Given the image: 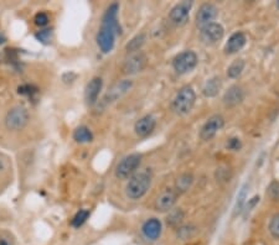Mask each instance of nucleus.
Wrapping results in <instances>:
<instances>
[{
    "mask_svg": "<svg viewBox=\"0 0 279 245\" xmlns=\"http://www.w3.org/2000/svg\"><path fill=\"white\" fill-rule=\"evenodd\" d=\"M269 232L275 239H279V213L273 215L269 222Z\"/></svg>",
    "mask_w": 279,
    "mask_h": 245,
    "instance_id": "nucleus-29",
    "label": "nucleus"
},
{
    "mask_svg": "<svg viewBox=\"0 0 279 245\" xmlns=\"http://www.w3.org/2000/svg\"><path fill=\"white\" fill-rule=\"evenodd\" d=\"M146 63H148V57L143 51L129 53L123 61L122 71L123 73L128 74V76L137 74L144 70Z\"/></svg>",
    "mask_w": 279,
    "mask_h": 245,
    "instance_id": "nucleus-6",
    "label": "nucleus"
},
{
    "mask_svg": "<svg viewBox=\"0 0 279 245\" xmlns=\"http://www.w3.org/2000/svg\"><path fill=\"white\" fill-rule=\"evenodd\" d=\"M267 193H268L270 200L279 201V182L278 181H273V182L269 184L268 191H267Z\"/></svg>",
    "mask_w": 279,
    "mask_h": 245,
    "instance_id": "nucleus-31",
    "label": "nucleus"
},
{
    "mask_svg": "<svg viewBox=\"0 0 279 245\" xmlns=\"http://www.w3.org/2000/svg\"><path fill=\"white\" fill-rule=\"evenodd\" d=\"M196 102V93L191 87H183L172 100V111L177 115H186L194 108Z\"/></svg>",
    "mask_w": 279,
    "mask_h": 245,
    "instance_id": "nucleus-3",
    "label": "nucleus"
},
{
    "mask_svg": "<svg viewBox=\"0 0 279 245\" xmlns=\"http://www.w3.org/2000/svg\"><path fill=\"white\" fill-rule=\"evenodd\" d=\"M200 39L205 45H215L218 41L223 39L225 35V30H223L222 25L217 24V22H212V24L207 25V26L200 29Z\"/></svg>",
    "mask_w": 279,
    "mask_h": 245,
    "instance_id": "nucleus-10",
    "label": "nucleus"
},
{
    "mask_svg": "<svg viewBox=\"0 0 279 245\" xmlns=\"http://www.w3.org/2000/svg\"><path fill=\"white\" fill-rule=\"evenodd\" d=\"M244 99V91L240 86H232L223 96V103L227 106H236Z\"/></svg>",
    "mask_w": 279,
    "mask_h": 245,
    "instance_id": "nucleus-18",
    "label": "nucleus"
},
{
    "mask_svg": "<svg viewBox=\"0 0 279 245\" xmlns=\"http://www.w3.org/2000/svg\"><path fill=\"white\" fill-rule=\"evenodd\" d=\"M145 39H146L145 34H139V35L134 36L125 46L126 52L133 53V52H138V51H140L142 46L145 44Z\"/></svg>",
    "mask_w": 279,
    "mask_h": 245,
    "instance_id": "nucleus-23",
    "label": "nucleus"
},
{
    "mask_svg": "<svg viewBox=\"0 0 279 245\" xmlns=\"http://www.w3.org/2000/svg\"><path fill=\"white\" fill-rule=\"evenodd\" d=\"M155 126H157V120L151 115H145V117L140 118L134 125L135 134L139 138H146L154 131Z\"/></svg>",
    "mask_w": 279,
    "mask_h": 245,
    "instance_id": "nucleus-15",
    "label": "nucleus"
},
{
    "mask_svg": "<svg viewBox=\"0 0 279 245\" xmlns=\"http://www.w3.org/2000/svg\"><path fill=\"white\" fill-rule=\"evenodd\" d=\"M192 183H194V176L192 174H190V172H185V174H181L179 177L176 178V181H175V186L174 189L180 195H183V193L188 192L190 188H191Z\"/></svg>",
    "mask_w": 279,
    "mask_h": 245,
    "instance_id": "nucleus-19",
    "label": "nucleus"
},
{
    "mask_svg": "<svg viewBox=\"0 0 279 245\" xmlns=\"http://www.w3.org/2000/svg\"><path fill=\"white\" fill-rule=\"evenodd\" d=\"M143 235L149 240H157L162 234V222L157 218H150L143 224Z\"/></svg>",
    "mask_w": 279,
    "mask_h": 245,
    "instance_id": "nucleus-17",
    "label": "nucleus"
},
{
    "mask_svg": "<svg viewBox=\"0 0 279 245\" xmlns=\"http://www.w3.org/2000/svg\"><path fill=\"white\" fill-rule=\"evenodd\" d=\"M184 218H185V213H184L183 209L181 208L172 209L169 212V215L166 217V224H168L169 227L177 229V228L181 227V223L184 222Z\"/></svg>",
    "mask_w": 279,
    "mask_h": 245,
    "instance_id": "nucleus-22",
    "label": "nucleus"
},
{
    "mask_svg": "<svg viewBox=\"0 0 279 245\" xmlns=\"http://www.w3.org/2000/svg\"><path fill=\"white\" fill-rule=\"evenodd\" d=\"M142 162V155L140 154H131L123 157L116 166V177L119 180H126L131 178L135 174L138 167Z\"/></svg>",
    "mask_w": 279,
    "mask_h": 245,
    "instance_id": "nucleus-5",
    "label": "nucleus"
},
{
    "mask_svg": "<svg viewBox=\"0 0 279 245\" xmlns=\"http://www.w3.org/2000/svg\"><path fill=\"white\" fill-rule=\"evenodd\" d=\"M221 87H222V80H221L220 77H212V78L207 80L205 86H204L202 88L204 96L207 98L216 97L218 92H220Z\"/></svg>",
    "mask_w": 279,
    "mask_h": 245,
    "instance_id": "nucleus-20",
    "label": "nucleus"
},
{
    "mask_svg": "<svg viewBox=\"0 0 279 245\" xmlns=\"http://www.w3.org/2000/svg\"><path fill=\"white\" fill-rule=\"evenodd\" d=\"M35 36L39 41L42 42V44H50L51 39H53V31L48 30V29H45V30L39 31Z\"/></svg>",
    "mask_w": 279,
    "mask_h": 245,
    "instance_id": "nucleus-30",
    "label": "nucleus"
},
{
    "mask_svg": "<svg viewBox=\"0 0 279 245\" xmlns=\"http://www.w3.org/2000/svg\"><path fill=\"white\" fill-rule=\"evenodd\" d=\"M0 245H14L13 239L8 234H2L0 235Z\"/></svg>",
    "mask_w": 279,
    "mask_h": 245,
    "instance_id": "nucleus-33",
    "label": "nucleus"
},
{
    "mask_svg": "<svg viewBox=\"0 0 279 245\" xmlns=\"http://www.w3.org/2000/svg\"><path fill=\"white\" fill-rule=\"evenodd\" d=\"M118 10L119 7L116 3L111 4L106 10L100 22V28L97 34V45L103 53H109L116 44V36L120 34V26L118 22Z\"/></svg>",
    "mask_w": 279,
    "mask_h": 245,
    "instance_id": "nucleus-1",
    "label": "nucleus"
},
{
    "mask_svg": "<svg viewBox=\"0 0 279 245\" xmlns=\"http://www.w3.org/2000/svg\"><path fill=\"white\" fill-rule=\"evenodd\" d=\"M247 37L242 31H237V33L232 34L231 37L229 39V41L225 45V53L227 55H234L238 52L240 50H242L243 46L246 45Z\"/></svg>",
    "mask_w": 279,
    "mask_h": 245,
    "instance_id": "nucleus-16",
    "label": "nucleus"
},
{
    "mask_svg": "<svg viewBox=\"0 0 279 245\" xmlns=\"http://www.w3.org/2000/svg\"><path fill=\"white\" fill-rule=\"evenodd\" d=\"M48 22H50V16H48V14L45 13V11H40V13L36 14L35 18H34V24H35L37 28L47 26Z\"/></svg>",
    "mask_w": 279,
    "mask_h": 245,
    "instance_id": "nucleus-28",
    "label": "nucleus"
},
{
    "mask_svg": "<svg viewBox=\"0 0 279 245\" xmlns=\"http://www.w3.org/2000/svg\"><path fill=\"white\" fill-rule=\"evenodd\" d=\"M192 2H181L175 5L169 13V20L175 26H183L189 21L190 10H191Z\"/></svg>",
    "mask_w": 279,
    "mask_h": 245,
    "instance_id": "nucleus-8",
    "label": "nucleus"
},
{
    "mask_svg": "<svg viewBox=\"0 0 279 245\" xmlns=\"http://www.w3.org/2000/svg\"><path fill=\"white\" fill-rule=\"evenodd\" d=\"M90 215H91V212L88 209H80L79 212L73 215L72 221H71V226H72L73 228L82 227Z\"/></svg>",
    "mask_w": 279,
    "mask_h": 245,
    "instance_id": "nucleus-25",
    "label": "nucleus"
},
{
    "mask_svg": "<svg viewBox=\"0 0 279 245\" xmlns=\"http://www.w3.org/2000/svg\"><path fill=\"white\" fill-rule=\"evenodd\" d=\"M151 180L153 177H151L150 171H140L138 174H134L126 182V197L132 201H138L144 197L148 189L150 188Z\"/></svg>",
    "mask_w": 279,
    "mask_h": 245,
    "instance_id": "nucleus-2",
    "label": "nucleus"
},
{
    "mask_svg": "<svg viewBox=\"0 0 279 245\" xmlns=\"http://www.w3.org/2000/svg\"><path fill=\"white\" fill-rule=\"evenodd\" d=\"M241 148H242V143H241V140L238 138H231V139L227 141V149L238 151Z\"/></svg>",
    "mask_w": 279,
    "mask_h": 245,
    "instance_id": "nucleus-32",
    "label": "nucleus"
},
{
    "mask_svg": "<svg viewBox=\"0 0 279 245\" xmlns=\"http://www.w3.org/2000/svg\"><path fill=\"white\" fill-rule=\"evenodd\" d=\"M197 62V55L194 51H184V52L176 55L175 59L172 60V67L176 73L185 74L194 70Z\"/></svg>",
    "mask_w": 279,
    "mask_h": 245,
    "instance_id": "nucleus-7",
    "label": "nucleus"
},
{
    "mask_svg": "<svg viewBox=\"0 0 279 245\" xmlns=\"http://www.w3.org/2000/svg\"><path fill=\"white\" fill-rule=\"evenodd\" d=\"M244 66H246V63H244L243 60H235V61L229 66V68H227V76H229L230 78H237V77L241 76V73L243 72Z\"/></svg>",
    "mask_w": 279,
    "mask_h": 245,
    "instance_id": "nucleus-24",
    "label": "nucleus"
},
{
    "mask_svg": "<svg viewBox=\"0 0 279 245\" xmlns=\"http://www.w3.org/2000/svg\"><path fill=\"white\" fill-rule=\"evenodd\" d=\"M73 140L79 144H87L93 140V134L87 126L81 125L74 129L73 131Z\"/></svg>",
    "mask_w": 279,
    "mask_h": 245,
    "instance_id": "nucleus-21",
    "label": "nucleus"
},
{
    "mask_svg": "<svg viewBox=\"0 0 279 245\" xmlns=\"http://www.w3.org/2000/svg\"><path fill=\"white\" fill-rule=\"evenodd\" d=\"M194 233H195V227H192V226L179 227L176 229L177 238L181 239V240H186V239H189L190 236H192Z\"/></svg>",
    "mask_w": 279,
    "mask_h": 245,
    "instance_id": "nucleus-27",
    "label": "nucleus"
},
{
    "mask_svg": "<svg viewBox=\"0 0 279 245\" xmlns=\"http://www.w3.org/2000/svg\"><path fill=\"white\" fill-rule=\"evenodd\" d=\"M217 8L211 3H205L198 8L196 13V25L200 29L207 26V25L212 24L214 20L217 18Z\"/></svg>",
    "mask_w": 279,
    "mask_h": 245,
    "instance_id": "nucleus-13",
    "label": "nucleus"
},
{
    "mask_svg": "<svg viewBox=\"0 0 279 245\" xmlns=\"http://www.w3.org/2000/svg\"><path fill=\"white\" fill-rule=\"evenodd\" d=\"M179 193L175 191L174 188H166L160 193L155 200L154 207L158 212H168L176 203Z\"/></svg>",
    "mask_w": 279,
    "mask_h": 245,
    "instance_id": "nucleus-12",
    "label": "nucleus"
},
{
    "mask_svg": "<svg viewBox=\"0 0 279 245\" xmlns=\"http://www.w3.org/2000/svg\"><path fill=\"white\" fill-rule=\"evenodd\" d=\"M247 187L248 186L244 184L242 188H241V192L238 193V197H237V201H236V206H235V214L240 213L243 208V204L244 202H246V197H247Z\"/></svg>",
    "mask_w": 279,
    "mask_h": 245,
    "instance_id": "nucleus-26",
    "label": "nucleus"
},
{
    "mask_svg": "<svg viewBox=\"0 0 279 245\" xmlns=\"http://www.w3.org/2000/svg\"><path fill=\"white\" fill-rule=\"evenodd\" d=\"M223 125H225V119L221 115H212L211 118L206 120V123L201 128L200 139L204 141L211 140L223 128Z\"/></svg>",
    "mask_w": 279,
    "mask_h": 245,
    "instance_id": "nucleus-11",
    "label": "nucleus"
},
{
    "mask_svg": "<svg viewBox=\"0 0 279 245\" xmlns=\"http://www.w3.org/2000/svg\"><path fill=\"white\" fill-rule=\"evenodd\" d=\"M132 86H133V83L129 79H123L120 80V82L116 83V85L112 86V87L108 89L107 93H106V96L103 97L102 105L107 106L108 104L117 102L118 99H120V98L124 96L126 92L132 88Z\"/></svg>",
    "mask_w": 279,
    "mask_h": 245,
    "instance_id": "nucleus-9",
    "label": "nucleus"
},
{
    "mask_svg": "<svg viewBox=\"0 0 279 245\" xmlns=\"http://www.w3.org/2000/svg\"><path fill=\"white\" fill-rule=\"evenodd\" d=\"M103 80L100 77H94L87 83L85 88V98L88 105H94L98 100L99 93L102 91Z\"/></svg>",
    "mask_w": 279,
    "mask_h": 245,
    "instance_id": "nucleus-14",
    "label": "nucleus"
},
{
    "mask_svg": "<svg viewBox=\"0 0 279 245\" xmlns=\"http://www.w3.org/2000/svg\"><path fill=\"white\" fill-rule=\"evenodd\" d=\"M277 7H278V9H279V2L277 3Z\"/></svg>",
    "mask_w": 279,
    "mask_h": 245,
    "instance_id": "nucleus-34",
    "label": "nucleus"
},
{
    "mask_svg": "<svg viewBox=\"0 0 279 245\" xmlns=\"http://www.w3.org/2000/svg\"><path fill=\"white\" fill-rule=\"evenodd\" d=\"M30 120V114L24 105H15L8 111L5 115L4 124L8 130L20 131L28 125Z\"/></svg>",
    "mask_w": 279,
    "mask_h": 245,
    "instance_id": "nucleus-4",
    "label": "nucleus"
}]
</instances>
